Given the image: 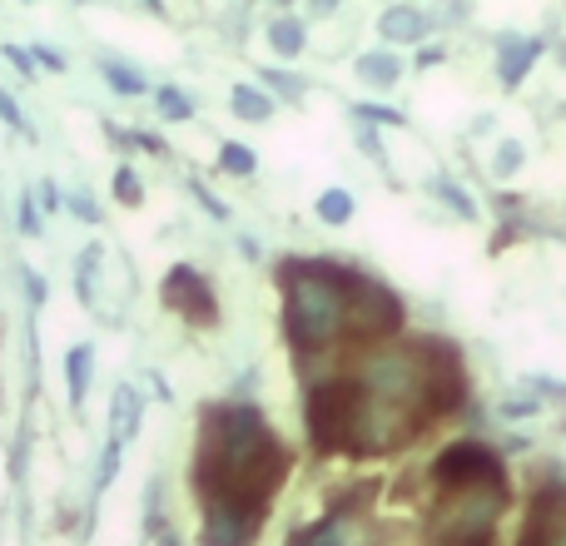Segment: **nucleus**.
I'll return each instance as SVG.
<instances>
[{"mask_svg": "<svg viewBox=\"0 0 566 546\" xmlns=\"http://www.w3.org/2000/svg\"><path fill=\"white\" fill-rule=\"evenodd\" d=\"M195 472L205 502L264 507L289 472V458L254 408H214L205 418V448H199Z\"/></svg>", "mask_w": 566, "mask_h": 546, "instance_id": "nucleus-1", "label": "nucleus"}, {"mask_svg": "<svg viewBox=\"0 0 566 546\" xmlns=\"http://www.w3.org/2000/svg\"><path fill=\"white\" fill-rule=\"evenodd\" d=\"M289 338L303 353L333 343V333L343 328V269L328 264H289Z\"/></svg>", "mask_w": 566, "mask_h": 546, "instance_id": "nucleus-2", "label": "nucleus"}, {"mask_svg": "<svg viewBox=\"0 0 566 546\" xmlns=\"http://www.w3.org/2000/svg\"><path fill=\"white\" fill-rule=\"evenodd\" d=\"M507 487H472V492H452L432 517V532L448 546H482L497 527V512Z\"/></svg>", "mask_w": 566, "mask_h": 546, "instance_id": "nucleus-3", "label": "nucleus"}, {"mask_svg": "<svg viewBox=\"0 0 566 546\" xmlns=\"http://www.w3.org/2000/svg\"><path fill=\"white\" fill-rule=\"evenodd\" d=\"M343 318H353L358 333H398L402 328V303L392 288H382L378 279H358V273H343Z\"/></svg>", "mask_w": 566, "mask_h": 546, "instance_id": "nucleus-4", "label": "nucleus"}, {"mask_svg": "<svg viewBox=\"0 0 566 546\" xmlns=\"http://www.w3.org/2000/svg\"><path fill=\"white\" fill-rule=\"evenodd\" d=\"M432 477L452 492H472V487H502V458L488 442H452L438 452Z\"/></svg>", "mask_w": 566, "mask_h": 546, "instance_id": "nucleus-5", "label": "nucleus"}, {"mask_svg": "<svg viewBox=\"0 0 566 546\" xmlns=\"http://www.w3.org/2000/svg\"><path fill=\"white\" fill-rule=\"evenodd\" d=\"M363 392L373 402H388V408H402L422 392V358L412 353H373L363 358Z\"/></svg>", "mask_w": 566, "mask_h": 546, "instance_id": "nucleus-6", "label": "nucleus"}, {"mask_svg": "<svg viewBox=\"0 0 566 546\" xmlns=\"http://www.w3.org/2000/svg\"><path fill=\"white\" fill-rule=\"evenodd\" d=\"M353 418H358V392L343 388V382H323L308 398V432L318 442V452L348 448L353 438Z\"/></svg>", "mask_w": 566, "mask_h": 546, "instance_id": "nucleus-7", "label": "nucleus"}, {"mask_svg": "<svg viewBox=\"0 0 566 546\" xmlns=\"http://www.w3.org/2000/svg\"><path fill=\"white\" fill-rule=\"evenodd\" d=\"M264 527V507L244 502H205V546H249Z\"/></svg>", "mask_w": 566, "mask_h": 546, "instance_id": "nucleus-8", "label": "nucleus"}, {"mask_svg": "<svg viewBox=\"0 0 566 546\" xmlns=\"http://www.w3.org/2000/svg\"><path fill=\"white\" fill-rule=\"evenodd\" d=\"M165 303L169 308H179L189 323H214L219 318V303H214V288H209L205 279H199L189 264H179V269H169V279H165Z\"/></svg>", "mask_w": 566, "mask_h": 546, "instance_id": "nucleus-9", "label": "nucleus"}, {"mask_svg": "<svg viewBox=\"0 0 566 546\" xmlns=\"http://www.w3.org/2000/svg\"><path fill=\"white\" fill-rule=\"evenodd\" d=\"M522 546H566V487H547L537 497Z\"/></svg>", "mask_w": 566, "mask_h": 546, "instance_id": "nucleus-10", "label": "nucleus"}, {"mask_svg": "<svg viewBox=\"0 0 566 546\" xmlns=\"http://www.w3.org/2000/svg\"><path fill=\"white\" fill-rule=\"evenodd\" d=\"M135 428H139V392L135 388H119L115 392V408H109V438H115V448L135 438Z\"/></svg>", "mask_w": 566, "mask_h": 546, "instance_id": "nucleus-11", "label": "nucleus"}, {"mask_svg": "<svg viewBox=\"0 0 566 546\" xmlns=\"http://www.w3.org/2000/svg\"><path fill=\"white\" fill-rule=\"evenodd\" d=\"M398 75H402V65L388 55V50H368V55H358V80L363 85L388 90V85H398Z\"/></svg>", "mask_w": 566, "mask_h": 546, "instance_id": "nucleus-12", "label": "nucleus"}, {"mask_svg": "<svg viewBox=\"0 0 566 546\" xmlns=\"http://www.w3.org/2000/svg\"><path fill=\"white\" fill-rule=\"evenodd\" d=\"M537 55H542V40H517V45L507 40V45H502V65H497L502 70V85H517L522 70H527Z\"/></svg>", "mask_w": 566, "mask_h": 546, "instance_id": "nucleus-13", "label": "nucleus"}, {"mask_svg": "<svg viewBox=\"0 0 566 546\" xmlns=\"http://www.w3.org/2000/svg\"><path fill=\"white\" fill-rule=\"evenodd\" d=\"M422 30H428V20L408 6H392L382 15V40H422Z\"/></svg>", "mask_w": 566, "mask_h": 546, "instance_id": "nucleus-14", "label": "nucleus"}, {"mask_svg": "<svg viewBox=\"0 0 566 546\" xmlns=\"http://www.w3.org/2000/svg\"><path fill=\"white\" fill-rule=\"evenodd\" d=\"M90 363H95V353L80 343L75 353H70V363H65V378H70V398H75V408L85 402V392H90Z\"/></svg>", "mask_w": 566, "mask_h": 546, "instance_id": "nucleus-15", "label": "nucleus"}, {"mask_svg": "<svg viewBox=\"0 0 566 546\" xmlns=\"http://www.w3.org/2000/svg\"><path fill=\"white\" fill-rule=\"evenodd\" d=\"M234 109H239V119H249V125H259V119H269V115H274V99H269V95H259L254 85H239V90H234Z\"/></svg>", "mask_w": 566, "mask_h": 546, "instance_id": "nucleus-16", "label": "nucleus"}, {"mask_svg": "<svg viewBox=\"0 0 566 546\" xmlns=\"http://www.w3.org/2000/svg\"><path fill=\"white\" fill-rule=\"evenodd\" d=\"M318 219L323 224H348L353 219V195L348 189H328V195L318 199Z\"/></svg>", "mask_w": 566, "mask_h": 546, "instance_id": "nucleus-17", "label": "nucleus"}, {"mask_svg": "<svg viewBox=\"0 0 566 546\" xmlns=\"http://www.w3.org/2000/svg\"><path fill=\"white\" fill-rule=\"evenodd\" d=\"M269 45H274L279 55H298L303 50V25L298 20H274V25H269Z\"/></svg>", "mask_w": 566, "mask_h": 546, "instance_id": "nucleus-18", "label": "nucleus"}, {"mask_svg": "<svg viewBox=\"0 0 566 546\" xmlns=\"http://www.w3.org/2000/svg\"><path fill=\"white\" fill-rule=\"evenodd\" d=\"M219 165H224L229 175H254L259 159H254V149H244V145H224L219 149Z\"/></svg>", "mask_w": 566, "mask_h": 546, "instance_id": "nucleus-19", "label": "nucleus"}, {"mask_svg": "<svg viewBox=\"0 0 566 546\" xmlns=\"http://www.w3.org/2000/svg\"><path fill=\"white\" fill-rule=\"evenodd\" d=\"M115 195H119V204H129V209H135V204H139V195H145L129 165H119V169H115Z\"/></svg>", "mask_w": 566, "mask_h": 546, "instance_id": "nucleus-20", "label": "nucleus"}, {"mask_svg": "<svg viewBox=\"0 0 566 546\" xmlns=\"http://www.w3.org/2000/svg\"><path fill=\"white\" fill-rule=\"evenodd\" d=\"M105 80H109V90H119V95H139V90H145V80L125 65H105Z\"/></svg>", "mask_w": 566, "mask_h": 546, "instance_id": "nucleus-21", "label": "nucleus"}, {"mask_svg": "<svg viewBox=\"0 0 566 546\" xmlns=\"http://www.w3.org/2000/svg\"><path fill=\"white\" fill-rule=\"evenodd\" d=\"M95 264H99V249H85V254H80V279H75V288H80V298H95V283H90V279H95Z\"/></svg>", "mask_w": 566, "mask_h": 546, "instance_id": "nucleus-22", "label": "nucleus"}, {"mask_svg": "<svg viewBox=\"0 0 566 546\" xmlns=\"http://www.w3.org/2000/svg\"><path fill=\"white\" fill-rule=\"evenodd\" d=\"M522 155H527V149H522L517 139H502V149H497V175H517V169H522Z\"/></svg>", "mask_w": 566, "mask_h": 546, "instance_id": "nucleus-23", "label": "nucleus"}, {"mask_svg": "<svg viewBox=\"0 0 566 546\" xmlns=\"http://www.w3.org/2000/svg\"><path fill=\"white\" fill-rule=\"evenodd\" d=\"M438 189H442V199H448V204L458 209L462 219H478V204L468 199V189H458V185H438Z\"/></svg>", "mask_w": 566, "mask_h": 546, "instance_id": "nucleus-24", "label": "nucleus"}, {"mask_svg": "<svg viewBox=\"0 0 566 546\" xmlns=\"http://www.w3.org/2000/svg\"><path fill=\"white\" fill-rule=\"evenodd\" d=\"M159 109H165L169 119H189V99L179 95V90H159Z\"/></svg>", "mask_w": 566, "mask_h": 546, "instance_id": "nucleus-25", "label": "nucleus"}, {"mask_svg": "<svg viewBox=\"0 0 566 546\" xmlns=\"http://www.w3.org/2000/svg\"><path fill=\"white\" fill-rule=\"evenodd\" d=\"M0 119H6V125H15V129H25V119H20V105L6 95V90H0Z\"/></svg>", "mask_w": 566, "mask_h": 546, "instance_id": "nucleus-26", "label": "nucleus"}, {"mask_svg": "<svg viewBox=\"0 0 566 546\" xmlns=\"http://www.w3.org/2000/svg\"><path fill=\"white\" fill-rule=\"evenodd\" d=\"M115 468H119V448L109 442V452H105V462H99V487H105L109 477H115Z\"/></svg>", "mask_w": 566, "mask_h": 546, "instance_id": "nucleus-27", "label": "nucleus"}, {"mask_svg": "<svg viewBox=\"0 0 566 546\" xmlns=\"http://www.w3.org/2000/svg\"><path fill=\"white\" fill-rule=\"evenodd\" d=\"M70 209H75L80 219H90V224H95V219H99V209L90 204V195H75V199H70Z\"/></svg>", "mask_w": 566, "mask_h": 546, "instance_id": "nucleus-28", "label": "nucleus"}, {"mask_svg": "<svg viewBox=\"0 0 566 546\" xmlns=\"http://www.w3.org/2000/svg\"><path fill=\"white\" fill-rule=\"evenodd\" d=\"M20 229H25V234H35V229H40V219H35V209H30V204H20Z\"/></svg>", "mask_w": 566, "mask_h": 546, "instance_id": "nucleus-29", "label": "nucleus"}, {"mask_svg": "<svg viewBox=\"0 0 566 546\" xmlns=\"http://www.w3.org/2000/svg\"><path fill=\"white\" fill-rule=\"evenodd\" d=\"M25 279H30V283H25V293L40 303V298H45V283H40V273H25Z\"/></svg>", "mask_w": 566, "mask_h": 546, "instance_id": "nucleus-30", "label": "nucleus"}, {"mask_svg": "<svg viewBox=\"0 0 566 546\" xmlns=\"http://www.w3.org/2000/svg\"><path fill=\"white\" fill-rule=\"evenodd\" d=\"M557 55H562V65H566V40H562V50H557Z\"/></svg>", "mask_w": 566, "mask_h": 546, "instance_id": "nucleus-31", "label": "nucleus"}]
</instances>
